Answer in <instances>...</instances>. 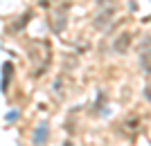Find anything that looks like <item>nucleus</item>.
<instances>
[{
  "instance_id": "1",
  "label": "nucleus",
  "mask_w": 151,
  "mask_h": 146,
  "mask_svg": "<svg viewBox=\"0 0 151 146\" xmlns=\"http://www.w3.org/2000/svg\"><path fill=\"white\" fill-rule=\"evenodd\" d=\"M47 135H50V128H47V124H41V126H36V130H34V144L41 146L45 144V140H47Z\"/></svg>"
},
{
  "instance_id": "2",
  "label": "nucleus",
  "mask_w": 151,
  "mask_h": 146,
  "mask_svg": "<svg viewBox=\"0 0 151 146\" xmlns=\"http://www.w3.org/2000/svg\"><path fill=\"white\" fill-rule=\"evenodd\" d=\"M12 70H14V65L7 61V63L2 65V83H0V90H2V92H7V90H9V81H12Z\"/></svg>"
},
{
  "instance_id": "3",
  "label": "nucleus",
  "mask_w": 151,
  "mask_h": 146,
  "mask_svg": "<svg viewBox=\"0 0 151 146\" xmlns=\"http://www.w3.org/2000/svg\"><path fill=\"white\" fill-rule=\"evenodd\" d=\"M129 45H131V36H129V34H120V38H117L115 45H113V50L117 52V54H122V52L129 50Z\"/></svg>"
},
{
  "instance_id": "4",
  "label": "nucleus",
  "mask_w": 151,
  "mask_h": 146,
  "mask_svg": "<svg viewBox=\"0 0 151 146\" xmlns=\"http://www.w3.org/2000/svg\"><path fill=\"white\" fill-rule=\"evenodd\" d=\"M140 63H142L145 72H151V41H147V47H145V52L140 54Z\"/></svg>"
},
{
  "instance_id": "5",
  "label": "nucleus",
  "mask_w": 151,
  "mask_h": 146,
  "mask_svg": "<svg viewBox=\"0 0 151 146\" xmlns=\"http://www.w3.org/2000/svg\"><path fill=\"white\" fill-rule=\"evenodd\" d=\"M16 117H18V110H14V113H9V115H7V119H9V121H14Z\"/></svg>"
},
{
  "instance_id": "6",
  "label": "nucleus",
  "mask_w": 151,
  "mask_h": 146,
  "mask_svg": "<svg viewBox=\"0 0 151 146\" xmlns=\"http://www.w3.org/2000/svg\"><path fill=\"white\" fill-rule=\"evenodd\" d=\"M63 146H75V144H72V142H65V144H63Z\"/></svg>"
}]
</instances>
